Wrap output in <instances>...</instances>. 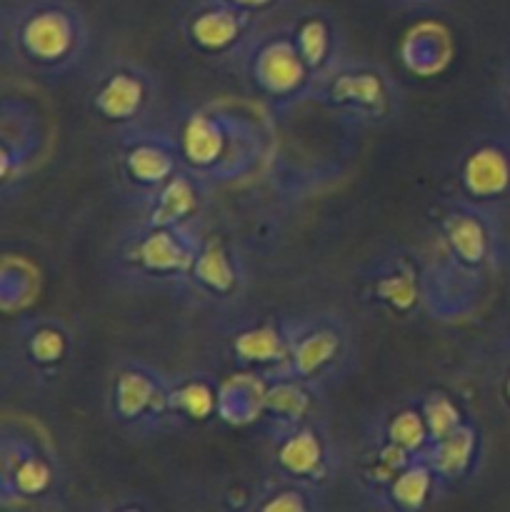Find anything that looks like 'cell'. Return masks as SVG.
I'll use <instances>...</instances> for the list:
<instances>
[{"label": "cell", "instance_id": "9a60e30c", "mask_svg": "<svg viewBox=\"0 0 510 512\" xmlns=\"http://www.w3.org/2000/svg\"><path fill=\"white\" fill-rule=\"evenodd\" d=\"M275 465L290 480H318L325 470V445L308 423L278 425L275 430Z\"/></svg>", "mask_w": 510, "mask_h": 512}, {"label": "cell", "instance_id": "484cf974", "mask_svg": "<svg viewBox=\"0 0 510 512\" xmlns=\"http://www.w3.org/2000/svg\"><path fill=\"white\" fill-rule=\"evenodd\" d=\"M260 510H290V512H308L313 508V503L308 500V490L300 485V480H293V485L288 488H280L270 493L268 500L258 503Z\"/></svg>", "mask_w": 510, "mask_h": 512}, {"label": "cell", "instance_id": "d4e9b609", "mask_svg": "<svg viewBox=\"0 0 510 512\" xmlns=\"http://www.w3.org/2000/svg\"><path fill=\"white\" fill-rule=\"evenodd\" d=\"M420 413H423L425 425L430 430V440H440L445 435H450L453 430H458L463 425V415L460 408L448 398L445 393H430L428 398L420 405Z\"/></svg>", "mask_w": 510, "mask_h": 512}, {"label": "cell", "instance_id": "52a82bcc", "mask_svg": "<svg viewBox=\"0 0 510 512\" xmlns=\"http://www.w3.org/2000/svg\"><path fill=\"white\" fill-rule=\"evenodd\" d=\"M113 418L130 433H153L178 420L173 410V383L148 365L120 368L113 380Z\"/></svg>", "mask_w": 510, "mask_h": 512}, {"label": "cell", "instance_id": "5b68a950", "mask_svg": "<svg viewBox=\"0 0 510 512\" xmlns=\"http://www.w3.org/2000/svg\"><path fill=\"white\" fill-rule=\"evenodd\" d=\"M195 223L148 225L143 223L125 245L123 258L140 278L185 280L193 275L195 260L203 250Z\"/></svg>", "mask_w": 510, "mask_h": 512}, {"label": "cell", "instance_id": "8992f818", "mask_svg": "<svg viewBox=\"0 0 510 512\" xmlns=\"http://www.w3.org/2000/svg\"><path fill=\"white\" fill-rule=\"evenodd\" d=\"M118 150V175L125 188L143 205L158 195V190L185 168L175 135L163 130H148L143 125L125 130Z\"/></svg>", "mask_w": 510, "mask_h": 512}, {"label": "cell", "instance_id": "ac0fdd59", "mask_svg": "<svg viewBox=\"0 0 510 512\" xmlns=\"http://www.w3.org/2000/svg\"><path fill=\"white\" fill-rule=\"evenodd\" d=\"M235 358L245 365L260 368L268 380L280 378L288 360V335L285 325H255V328L238 333L233 343Z\"/></svg>", "mask_w": 510, "mask_h": 512}, {"label": "cell", "instance_id": "30bf717a", "mask_svg": "<svg viewBox=\"0 0 510 512\" xmlns=\"http://www.w3.org/2000/svg\"><path fill=\"white\" fill-rule=\"evenodd\" d=\"M490 213V208L468 203L455 208L443 225V248L448 263L468 270L475 278L498 263L500 230Z\"/></svg>", "mask_w": 510, "mask_h": 512}, {"label": "cell", "instance_id": "44dd1931", "mask_svg": "<svg viewBox=\"0 0 510 512\" xmlns=\"http://www.w3.org/2000/svg\"><path fill=\"white\" fill-rule=\"evenodd\" d=\"M375 298L395 313H410L420 300L418 273L405 258H393L375 273Z\"/></svg>", "mask_w": 510, "mask_h": 512}, {"label": "cell", "instance_id": "ba28073f", "mask_svg": "<svg viewBox=\"0 0 510 512\" xmlns=\"http://www.w3.org/2000/svg\"><path fill=\"white\" fill-rule=\"evenodd\" d=\"M243 58L248 63L250 80L263 95L283 100L310 93L313 73L295 45L290 25L268 30V33L260 30Z\"/></svg>", "mask_w": 510, "mask_h": 512}, {"label": "cell", "instance_id": "f1b7e54d", "mask_svg": "<svg viewBox=\"0 0 510 512\" xmlns=\"http://www.w3.org/2000/svg\"><path fill=\"white\" fill-rule=\"evenodd\" d=\"M505 395L510 398V375H508V383H505Z\"/></svg>", "mask_w": 510, "mask_h": 512}, {"label": "cell", "instance_id": "277c9868", "mask_svg": "<svg viewBox=\"0 0 510 512\" xmlns=\"http://www.w3.org/2000/svg\"><path fill=\"white\" fill-rule=\"evenodd\" d=\"M310 95L338 113L353 115L355 120H363V123L365 120L375 123V120L390 115L398 88L378 65L343 58L323 78L315 80Z\"/></svg>", "mask_w": 510, "mask_h": 512}, {"label": "cell", "instance_id": "603a6c76", "mask_svg": "<svg viewBox=\"0 0 510 512\" xmlns=\"http://www.w3.org/2000/svg\"><path fill=\"white\" fill-rule=\"evenodd\" d=\"M385 440L395 443L413 458H425L433 445L430 430L420 410H400L385 428Z\"/></svg>", "mask_w": 510, "mask_h": 512}, {"label": "cell", "instance_id": "7c38bea8", "mask_svg": "<svg viewBox=\"0 0 510 512\" xmlns=\"http://www.w3.org/2000/svg\"><path fill=\"white\" fill-rule=\"evenodd\" d=\"M458 180L468 203L490 210L510 203V138H488L473 145L460 163Z\"/></svg>", "mask_w": 510, "mask_h": 512}, {"label": "cell", "instance_id": "cb8c5ba5", "mask_svg": "<svg viewBox=\"0 0 510 512\" xmlns=\"http://www.w3.org/2000/svg\"><path fill=\"white\" fill-rule=\"evenodd\" d=\"M173 410L178 420H205L218 410V393L200 380L173 385Z\"/></svg>", "mask_w": 510, "mask_h": 512}, {"label": "cell", "instance_id": "2e32d148", "mask_svg": "<svg viewBox=\"0 0 510 512\" xmlns=\"http://www.w3.org/2000/svg\"><path fill=\"white\" fill-rule=\"evenodd\" d=\"M205 180L198 178L193 170L183 168L175 173L163 188L158 190L153 200L145 205V223L148 225H188L195 223V215L200 213L203 195L200 185Z\"/></svg>", "mask_w": 510, "mask_h": 512}, {"label": "cell", "instance_id": "5bb4252c", "mask_svg": "<svg viewBox=\"0 0 510 512\" xmlns=\"http://www.w3.org/2000/svg\"><path fill=\"white\" fill-rule=\"evenodd\" d=\"M290 33H293L295 45H298L300 55L308 63L310 73H313V83L343 60L338 23H335L328 10L308 8L298 13L290 23Z\"/></svg>", "mask_w": 510, "mask_h": 512}, {"label": "cell", "instance_id": "9c48e42d", "mask_svg": "<svg viewBox=\"0 0 510 512\" xmlns=\"http://www.w3.org/2000/svg\"><path fill=\"white\" fill-rule=\"evenodd\" d=\"M263 20L243 13L225 0H193L185 15V38L200 55L238 58L258 38Z\"/></svg>", "mask_w": 510, "mask_h": 512}, {"label": "cell", "instance_id": "e0dca14e", "mask_svg": "<svg viewBox=\"0 0 510 512\" xmlns=\"http://www.w3.org/2000/svg\"><path fill=\"white\" fill-rule=\"evenodd\" d=\"M18 350L35 373L50 378L70 358L73 338H70V330L58 320H33L20 330Z\"/></svg>", "mask_w": 510, "mask_h": 512}, {"label": "cell", "instance_id": "6da1fadb", "mask_svg": "<svg viewBox=\"0 0 510 512\" xmlns=\"http://www.w3.org/2000/svg\"><path fill=\"white\" fill-rule=\"evenodd\" d=\"M3 50L28 73L60 80L88 60V18L70 0H15L3 10Z\"/></svg>", "mask_w": 510, "mask_h": 512}, {"label": "cell", "instance_id": "f546056e", "mask_svg": "<svg viewBox=\"0 0 510 512\" xmlns=\"http://www.w3.org/2000/svg\"><path fill=\"white\" fill-rule=\"evenodd\" d=\"M508 105H510V90H508Z\"/></svg>", "mask_w": 510, "mask_h": 512}, {"label": "cell", "instance_id": "ffe728a7", "mask_svg": "<svg viewBox=\"0 0 510 512\" xmlns=\"http://www.w3.org/2000/svg\"><path fill=\"white\" fill-rule=\"evenodd\" d=\"M190 280L205 293L225 298V295H233L235 288H240L238 263H235V258L223 243L205 240Z\"/></svg>", "mask_w": 510, "mask_h": 512}, {"label": "cell", "instance_id": "7a4b0ae2", "mask_svg": "<svg viewBox=\"0 0 510 512\" xmlns=\"http://www.w3.org/2000/svg\"><path fill=\"white\" fill-rule=\"evenodd\" d=\"M175 143L185 168L203 180L238 175V170L245 168L243 160L230 153V148L250 153L248 130L238 120L220 115V110H195L175 133Z\"/></svg>", "mask_w": 510, "mask_h": 512}, {"label": "cell", "instance_id": "83f0119b", "mask_svg": "<svg viewBox=\"0 0 510 512\" xmlns=\"http://www.w3.org/2000/svg\"><path fill=\"white\" fill-rule=\"evenodd\" d=\"M390 8L395 10H405V13H418V10H430V8H440L448 0H385Z\"/></svg>", "mask_w": 510, "mask_h": 512}, {"label": "cell", "instance_id": "4316f807", "mask_svg": "<svg viewBox=\"0 0 510 512\" xmlns=\"http://www.w3.org/2000/svg\"><path fill=\"white\" fill-rule=\"evenodd\" d=\"M225 3L235 5V8H240L243 13L253 15V18L265 20V18H270V15L280 13V10H283L290 0H225Z\"/></svg>", "mask_w": 510, "mask_h": 512}, {"label": "cell", "instance_id": "7402d4cb", "mask_svg": "<svg viewBox=\"0 0 510 512\" xmlns=\"http://www.w3.org/2000/svg\"><path fill=\"white\" fill-rule=\"evenodd\" d=\"M443 480L438 478L430 463L425 458L413 460L408 468L400 470L388 485L385 495H388L390 505L398 510H420L428 503L430 495L438 488H443Z\"/></svg>", "mask_w": 510, "mask_h": 512}, {"label": "cell", "instance_id": "4fadbf2b", "mask_svg": "<svg viewBox=\"0 0 510 512\" xmlns=\"http://www.w3.org/2000/svg\"><path fill=\"white\" fill-rule=\"evenodd\" d=\"M3 500L15 498H40L48 495L58 483L53 463L35 448V443L20 435H3Z\"/></svg>", "mask_w": 510, "mask_h": 512}, {"label": "cell", "instance_id": "d6986e66", "mask_svg": "<svg viewBox=\"0 0 510 512\" xmlns=\"http://www.w3.org/2000/svg\"><path fill=\"white\" fill-rule=\"evenodd\" d=\"M480 455V435L473 425H460L458 430H453L445 438L435 440L430 445L425 460L430 463V468L438 473V478L445 485L455 483V480L470 475V470L475 468Z\"/></svg>", "mask_w": 510, "mask_h": 512}, {"label": "cell", "instance_id": "3957f363", "mask_svg": "<svg viewBox=\"0 0 510 512\" xmlns=\"http://www.w3.org/2000/svg\"><path fill=\"white\" fill-rule=\"evenodd\" d=\"M288 360L280 378H295L318 390L335 378L350 350V333L338 318L288 320Z\"/></svg>", "mask_w": 510, "mask_h": 512}, {"label": "cell", "instance_id": "8fae6325", "mask_svg": "<svg viewBox=\"0 0 510 512\" xmlns=\"http://www.w3.org/2000/svg\"><path fill=\"white\" fill-rule=\"evenodd\" d=\"M153 100V85L148 73L138 65H113L95 80L90 108L105 123L118 128H138L140 118Z\"/></svg>", "mask_w": 510, "mask_h": 512}]
</instances>
